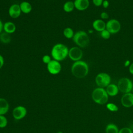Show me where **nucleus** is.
Listing matches in <instances>:
<instances>
[{"label": "nucleus", "instance_id": "f257e3e1", "mask_svg": "<svg viewBox=\"0 0 133 133\" xmlns=\"http://www.w3.org/2000/svg\"><path fill=\"white\" fill-rule=\"evenodd\" d=\"M71 70L74 76L78 78H82L87 75L89 72V68L86 62L79 60L73 63Z\"/></svg>", "mask_w": 133, "mask_h": 133}, {"label": "nucleus", "instance_id": "f03ea898", "mask_svg": "<svg viewBox=\"0 0 133 133\" xmlns=\"http://www.w3.org/2000/svg\"><path fill=\"white\" fill-rule=\"evenodd\" d=\"M69 49L63 44L58 43L55 45L51 51V55L53 59L61 61L65 59L68 56Z\"/></svg>", "mask_w": 133, "mask_h": 133}, {"label": "nucleus", "instance_id": "7ed1b4c3", "mask_svg": "<svg viewBox=\"0 0 133 133\" xmlns=\"http://www.w3.org/2000/svg\"><path fill=\"white\" fill-rule=\"evenodd\" d=\"M91 97L95 102L101 105L107 103L109 99L105 89L101 87L95 88L92 92Z\"/></svg>", "mask_w": 133, "mask_h": 133}, {"label": "nucleus", "instance_id": "20e7f679", "mask_svg": "<svg viewBox=\"0 0 133 133\" xmlns=\"http://www.w3.org/2000/svg\"><path fill=\"white\" fill-rule=\"evenodd\" d=\"M72 38L73 42L79 48H85L89 44V37L87 33L84 31L76 32Z\"/></svg>", "mask_w": 133, "mask_h": 133}, {"label": "nucleus", "instance_id": "39448f33", "mask_svg": "<svg viewBox=\"0 0 133 133\" xmlns=\"http://www.w3.org/2000/svg\"><path fill=\"white\" fill-rule=\"evenodd\" d=\"M117 85L119 91L123 94L130 92L133 87L132 81L127 77H123L119 79Z\"/></svg>", "mask_w": 133, "mask_h": 133}, {"label": "nucleus", "instance_id": "423d86ee", "mask_svg": "<svg viewBox=\"0 0 133 133\" xmlns=\"http://www.w3.org/2000/svg\"><path fill=\"white\" fill-rule=\"evenodd\" d=\"M95 82L99 87L104 88L111 83V77L106 73H100L95 78Z\"/></svg>", "mask_w": 133, "mask_h": 133}, {"label": "nucleus", "instance_id": "0eeeda50", "mask_svg": "<svg viewBox=\"0 0 133 133\" xmlns=\"http://www.w3.org/2000/svg\"><path fill=\"white\" fill-rule=\"evenodd\" d=\"M121 28L120 22L116 19H112L109 20L106 23V29L111 34L118 33Z\"/></svg>", "mask_w": 133, "mask_h": 133}, {"label": "nucleus", "instance_id": "6e6552de", "mask_svg": "<svg viewBox=\"0 0 133 133\" xmlns=\"http://www.w3.org/2000/svg\"><path fill=\"white\" fill-rule=\"evenodd\" d=\"M68 56L71 60L74 62L79 61L83 57V51L78 47H73L69 50Z\"/></svg>", "mask_w": 133, "mask_h": 133}, {"label": "nucleus", "instance_id": "1a4fd4ad", "mask_svg": "<svg viewBox=\"0 0 133 133\" xmlns=\"http://www.w3.org/2000/svg\"><path fill=\"white\" fill-rule=\"evenodd\" d=\"M47 69L50 74L56 75L60 72L61 70V65L59 61L52 59L47 64Z\"/></svg>", "mask_w": 133, "mask_h": 133}, {"label": "nucleus", "instance_id": "9d476101", "mask_svg": "<svg viewBox=\"0 0 133 133\" xmlns=\"http://www.w3.org/2000/svg\"><path fill=\"white\" fill-rule=\"evenodd\" d=\"M12 114L13 117L15 119H21L26 116L27 114V110L23 106H17L13 109Z\"/></svg>", "mask_w": 133, "mask_h": 133}, {"label": "nucleus", "instance_id": "9b49d317", "mask_svg": "<svg viewBox=\"0 0 133 133\" xmlns=\"http://www.w3.org/2000/svg\"><path fill=\"white\" fill-rule=\"evenodd\" d=\"M121 102L122 105L125 108H130L133 106V94L128 92L124 94L121 98Z\"/></svg>", "mask_w": 133, "mask_h": 133}, {"label": "nucleus", "instance_id": "f8f14e48", "mask_svg": "<svg viewBox=\"0 0 133 133\" xmlns=\"http://www.w3.org/2000/svg\"><path fill=\"white\" fill-rule=\"evenodd\" d=\"M21 13L20 5L17 4L11 5L8 9V14L9 16L14 19L18 18Z\"/></svg>", "mask_w": 133, "mask_h": 133}, {"label": "nucleus", "instance_id": "ddd939ff", "mask_svg": "<svg viewBox=\"0 0 133 133\" xmlns=\"http://www.w3.org/2000/svg\"><path fill=\"white\" fill-rule=\"evenodd\" d=\"M75 8L79 11L85 10L89 6V0H75L74 1Z\"/></svg>", "mask_w": 133, "mask_h": 133}, {"label": "nucleus", "instance_id": "4468645a", "mask_svg": "<svg viewBox=\"0 0 133 133\" xmlns=\"http://www.w3.org/2000/svg\"><path fill=\"white\" fill-rule=\"evenodd\" d=\"M92 27L96 31L101 32L106 29V23L101 19H97L93 22Z\"/></svg>", "mask_w": 133, "mask_h": 133}, {"label": "nucleus", "instance_id": "2eb2a0df", "mask_svg": "<svg viewBox=\"0 0 133 133\" xmlns=\"http://www.w3.org/2000/svg\"><path fill=\"white\" fill-rule=\"evenodd\" d=\"M105 90L109 96L114 97L116 96L119 91L117 85L114 84H110L106 87Z\"/></svg>", "mask_w": 133, "mask_h": 133}, {"label": "nucleus", "instance_id": "dca6fc26", "mask_svg": "<svg viewBox=\"0 0 133 133\" xmlns=\"http://www.w3.org/2000/svg\"><path fill=\"white\" fill-rule=\"evenodd\" d=\"M9 103L7 100L3 98H0V115H4L9 110Z\"/></svg>", "mask_w": 133, "mask_h": 133}, {"label": "nucleus", "instance_id": "f3484780", "mask_svg": "<svg viewBox=\"0 0 133 133\" xmlns=\"http://www.w3.org/2000/svg\"><path fill=\"white\" fill-rule=\"evenodd\" d=\"M3 30L6 33L9 34H12L16 31V26L12 22L7 21L3 24Z\"/></svg>", "mask_w": 133, "mask_h": 133}, {"label": "nucleus", "instance_id": "a211bd4d", "mask_svg": "<svg viewBox=\"0 0 133 133\" xmlns=\"http://www.w3.org/2000/svg\"><path fill=\"white\" fill-rule=\"evenodd\" d=\"M19 5L21 12L24 14H29L32 11V5L28 2L23 1L19 4Z\"/></svg>", "mask_w": 133, "mask_h": 133}, {"label": "nucleus", "instance_id": "6ab92c4d", "mask_svg": "<svg viewBox=\"0 0 133 133\" xmlns=\"http://www.w3.org/2000/svg\"><path fill=\"white\" fill-rule=\"evenodd\" d=\"M74 8L75 6L74 2L71 1L66 2L63 6V10L66 12H71L74 10Z\"/></svg>", "mask_w": 133, "mask_h": 133}, {"label": "nucleus", "instance_id": "aec40b11", "mask_svg": "<svg viewBox=\"0 0 133 133\" xmlns=\"http://www.w3.org/2000/svg\"><path fill=\"white\" fill-rule=\"evenodd\" d=\"M118 131L117 126L113 123L108 124L105 127L106 133H118Z\"/></svg>", "mask_w": 133, "mask_h": 133}, {"label": "nucleus", "instance_id": "412c9836", "mask_svg": "<svg viewBox=\"0 0 133 133\" xmlns=\"http://www.w3.org/2000/svg\"><path fill=\"white\" fill-rule=\"evenodd\" d=\"M11 41V37L9 34L4 32L0 34V41L4 44H8Z\"/></svg>", "mask_w": 133, "mask_h": 133}, {"label": "nucleus", "instance_id": "4be33fe9", "mask_svg": "<svg viewBox=\"0 0 133 133\" xmlns=\"http://www.w3.org/2000/svg\"><path fill=\"white\" fill-rule=\"evenodd\" d=\"M63 34L66 38H72L74 35L73 29L70 27L65 28L63 31Z\"/></svg>", "mask_w": 133, "mask_h": 133}, {"label": "nucleus", "instance_id": "5701e85b", "mask_svg": "<svg viewBox=\"0 0 133 133\" xmlns=\"http://www.w3.org/2000/svg\"><path fill=\"white\" fill-rule=\"evenodd\" d=\"M106 107L108 110L111 112H117L118 110V107L117 105L113 103H108L106 104Z\"/></svg>", "mask_w": 133, "mask_h": 133}, {"label": "nucleus", "instance_id": "b1692460", "mask_svg": "<svg viewBox=\"0 0 133 133\" xmlns=\"http://www.w3.org/2000/svg\"><path fill=\"white\" fill-rule=\"evenodd\" d=\"M8 123L7 119L4 115H0V128L5 127Z\"/></svg>", "mask_w": 133, "mask_h": 133}, {"label": "nucleus", "instance_id": "393cba45", "mask_svg": "<svg viewBox=\"0 0 133 133\" xmlns=\"http://www.w3.org/2000/svg\"><path fill=\"white\" fill-rule=\"evenodd\" d=\"M100 34H101V36L102 37V38H103V39H109L111 36V33L106 29L105 30H103L102 31H101Z\"/></svg>", "mask_w": 133, "mask_h": 133}, {"label": "nucleus", "instance_id": "a878e982", "mask_svg": "<svg viewBox=\"0 0 133 133\" xmlns=\"http://www.w3.org/2000/svg\"><path fill=\"white\" fill-rule=\"evenodd\" d=\"M51 60V58L50 56L48 55H45L42 57V61L45 64H48Z\"/></svg>", "mask_w": 133, "mask_h": 133}, {"label": "nucleus", "instance_id": "bb28decb", "mask_svg": "<svg viewBox=\"0 0 133 133\" xmlns=\"http://www.w3.org/2000/svg\"><path fill=\"white\" fill-rule=\"evenodd\" d=\"M118 133H133V132L129 127H123L119 130Z\"/></svg>", "mask_w": 133, "mask_h": 133}, {"label": "nucleus", "instance_id": "cd10ccee", "mask_svg": "<svg viewBox=\"0 0 133 133\" xmlns=\"http://www.w3.org/2000/svg\"><path fill=\"white\" fill-rule=\"evenodd\" d=\"M103 0H92V3L96 6H100L102 4Z\"/></svg>", "mask_w": 133, "mask_h": 133}, {"label": "nucleus", "instance_id": "c85d7f7f", "mask_svg": "<svg viewBox=\"0 0 133 133\" xmlns=\"http://www.w3.org/2000/svg\"><path fill=\"white\" fill-rule=\"evenodd\" d=\"M100 17L102 19H108L109 17V14L106 12H102L100 14Z\"/></svg>", "mask_w": 133, "mask_h": 133}, {"label": "nucleus", "instance_id": "c756f323", "mask_svg": "<svg viewBox=\"0 0 133 133\" xmlns=\"http://www.w3.org/2000/svg\"><path fill=\"white\" fill-rule=\"evenodd\" d=\"M102 5L103 8H107L109 6V2L108 0H103Z\"/></svg>", "mask_w": 133, "mask_h": 133}, {"label": "nucleus", "instance_id": "7c9ffc66", "mask_svg": "<svg viewBox=\"0 0 133 133\" xmlns=\"http://www.w3.org/2000/svg\"><path fill=\"white\" fill-rule=\"evenodd\" d=\"M4 64V59L3 57L0 55V69L3 67Z\"/></svg>", "mask_w": 133, "mask_h": 133}, {"label": "nucleus", "instance_id": "2f4dec72", "mask_svg": "<svg viewBox=\"0 0 133 133\" xmlns=\"http://www.w3.org/2000/svg\"><path fill=\"white\" fill-rule=\"evenodd\" d=\"M129 71L131 74L133 75V62L131 63L129 66Z\"/></svg>", "mask_w": 133, "mask_h": 133}, {"label": "nucleus", "instance_id": "473e14b6", "mask_svg": "<svg viewBox=\"0 0 133 133\" xmlns=\"http://www.w3.org/2000/svg\"><path fill=\"white\" fill-rule=\"evenodd\" d=\"M130 64V61H129V60H126V61H125V63H124V66H125V67H127V66H129Z\"/></svg>", "mask_w": 133, "mask_h": 133}, {"label": "nucleus", "instance_id": "72a5a7b5", "mask_svg": "<svg viewBox=\"0 0 133 133\" xmlns=\"http://www.w3.org/2000/svg\"><path fill=\"white\" fill-rule=\"evenodd\" d=\"M3 29V24L2 21L0 20V33L2 32Z\"/></svg>", "mask_w": 133, "mask_h": 133}, {"label": "nucleus", "instance_id": "f704fd0d", "mask_svg": "<svg viewBox=\"0 0 133 133\" xmlns=\"http://www.w3.org/2000/svg\"><path fill=\"white\" fill-rule=\"evenodd\" d=\"M57 133H63L62 131H58Z\"/></svg>", "mask_w": 133, "mask_h": 133}, {"label": "nucleus", "instance_id": "c9c22d12", "mask_svg": "<svg viewBox=\"0 0 133 133\" xmlns=\"http://www.w3.org/2000/svg\"><path fill=\"white\" fill-rule=\"evenodd\" d=\"M131 91H132V93L133 94V87H132V90H131Z\"/></svg>", "mask_w": 133, "mask_h": 133}, {"label": "nucleus", "instance_id": "e433bc0d", "mask_svg": "<svg viewBox=\"0 0 133 133\" xmlns=\"http://www.w3.org/2000/svg\"><path fill=\"white\" fill-rule=\"evenodd\" d=\"M132 57H133V54H132Z\"/></svg>", "mask_w": 133, "mask_h": 133}]
</instances>
